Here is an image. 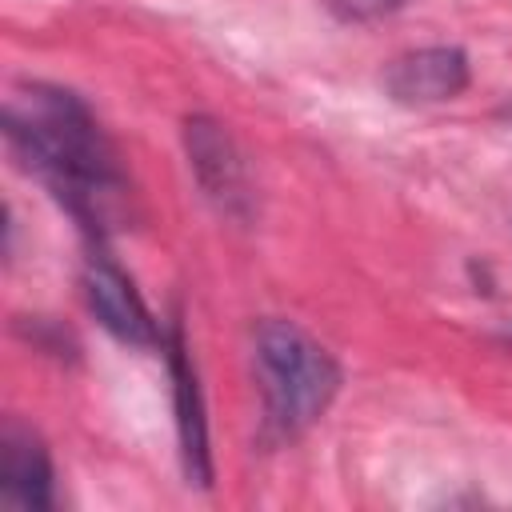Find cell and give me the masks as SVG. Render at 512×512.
Wrapping results in <instances>:
<instances>
[{"label":"cell","instance_id":"cell-1","mask_svg":"<svg viewBox=\"0 0 512 512\" xmlns=\"http://www.w3.org/2000/svg\"><path fill=\"white\" fill-rule=\"evenodd\" d=\"M4 140L20 168L40 176L52 196L96 240L124 204V176L88 104L56 84H16L4 100Z\"/></svg>","mask_w":512,"mask_h":512},{"label":"cell","instance_id":"cell-2","mask_svg":"<svg viewBox=\"0 0 512 512\" xmlns=\"http://www.w3.org/2000/svg\"><path fill=\"white\" fill-rule=\"evenodd\" d=\"M256 372L264 388V420L276 436L308 432L340 392V364L292 320H260L252 332Z\"/></svg>","mask_w":512,"mask_h":512},{"label":"cell","instance_id":"cell-3","mask_svg":"<svg viewBox=\"0 0 512 512\" xmlns=\"http://www.w3.org/2000/svg\"><path fill=\"white\" fill-rule=\"evenodd\" d=\"M84 300H88V312L100 320V328L108 336H116L120 344H128V348H156L160 344L152 312L144 308L128 272L108 252H92L84 260Z\"/></svg>","mask_w":512,"mask_h":512},{"label":"cell","instance_id":"cell-4","mask_svg":"<svg viewBox=\"0 0 512 512\" xmlns=\"http://www.w3.org/2000/svg\"><path fill=\"white\" fill-rule=\"evenodd\" d=\"M472 80L468 52L456 44H428L400 52L384 68V92L404 108H428L456 100Z\"/></svg>","mask_w":512,"mask_h":512},{"label":"cell","instance_id":"cell-5","mask_svg":"<svg viewBox=\"0 0 512 512\" xmlns=\"http://www.w3.org/2000/svg\"><path fill=\"white\" fill-rule=\"evenodd\" d=\"M184 152L188 168L200 184V192L228 216H240L248 204V180H244V160L228 136V128L204 112L184 120Z\"/></svg>","mask_w":512,"mask_h":512},{"label":"cell","instance_id":"cell-6","mask_svg":"<svg viewBox=\"0 0 512 512\" xmlns=\"http://www.w3.org/2000/svg\"><path fill=\"white\" fill-rule=\"evenodd\" d=\"M168 376H172V396H176V436H180V464L188 484L208 488L212 484V456H208V420H204V396L200 380L184 344L180 324L168 332Z\"/></svg>","mask_w":512,"mask_h":512},{"label":"cell","instance_id":"cell-7","mask_svg":"<svg viewBox=\"0 0 512 512\" xmlns=\"http://www.w3.org/2000/svg\"><path fill=\"white\" fill-rule=\"evenodd\" d=\"M0 504L16 512L52 508V460L36 432L8 424L0 436Z\"/></svg>","mask_w":512,"mask_h":512},{"label":"cell","instance_id":"cell-8","mask_svg":"<svg viewBox=\"0 0 512 512\" xmlns=\"http://www.w3.org/2000/svg\"><path fill=\"white\" fill-rule=\"evenodd\" d=\"M340 20H380L396 12L404 0H324Z\"/></svg>","mask_w":512,"mask_h":512}]
</instances>
